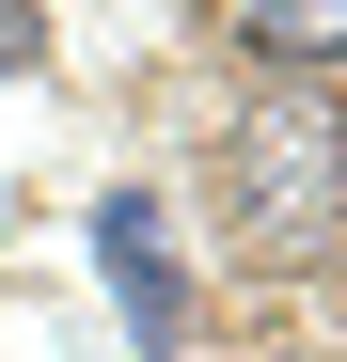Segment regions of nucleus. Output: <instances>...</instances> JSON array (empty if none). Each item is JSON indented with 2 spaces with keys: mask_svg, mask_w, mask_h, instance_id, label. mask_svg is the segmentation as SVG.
Masks as SVG:
<instances>
[{
  "mask_svg": "<svg viewBox=\"0 0 347 362\" xmlns=\"http://www.w3.org/2000/svg\"><path fill=\"white\" fill-rule=\"evenodd\" d=\"M221 221L268 268L347 236V95L331 79H253L237 95V127H221Z\"/></svg>",
  "mask_w": 347,
  "mask_h": 362,
  "instance_id": "f257e3e1",
  "label": "nucleus"
},
{
  "mask_svg": "<svg viewBox=\"0 0 347 362\" xmlns=\"http://www.w3.org/2000/svg\"><path fill=\"white\" fill-rule=\"evenodd\" d=\"M95 268H110V315H127L142 362H174L205 331V284H190V252H174V205L158 189H95Z\"/></svg>",
  "mask_w": 347,
  "mask_h": 362,
  "instance_id": "f03ea898",
  "label": "nucleus"
},
{
  "mask_svg": "<svg viewBox=\"0 0 347 362\" xmlns=\"http://www.w3.org/2000/svg\"><path fill=\"white\" fill-rule=\"evenodd\" d=\"M237 47L268 79H331L347 64V0H237Z\"/></svg>",
  "mask_w": 347,
  "mask_h": 362,
  "instance_id": "7ed1b4c3",
  "label": "nucleus"
},
{
  "mask_svg": "<svg viewBox=\"0 0 347 362\" xmlns=\"http://www.w3.org/2000/svg\"><path fill=\"white\" fill-rule=\"evenodd\" d=\"M0 79H47V0H0Z\"/></svg>",
  "mask_w": 347,
  "mask_h": 362,
  "instance_id": "20e7f679",
  "label": "nucleus"
}]
</instances>
